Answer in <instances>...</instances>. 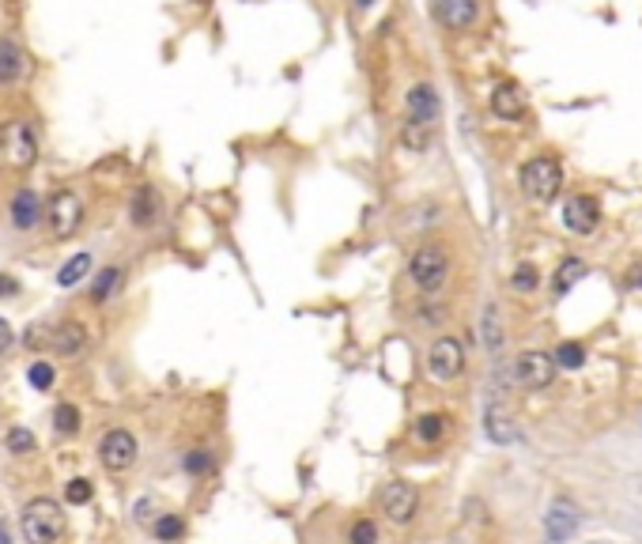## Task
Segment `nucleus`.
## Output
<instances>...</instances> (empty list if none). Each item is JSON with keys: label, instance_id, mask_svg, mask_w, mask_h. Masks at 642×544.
<instances>
[{"label": "nucleus", "instance_id": "f257e3e1", "mask_svg": "<svg viewBox=\"0 0 642 544\" xmlns=\"http://www.w3.org/2000/svg\"><path fill=\"white\" fill-rule=\"evenodd\" d=\"M19 526H23L27 544H57L61 541V533H65V510H61L57 499L38 495V499H31V503L23 507Z\"/></svg>", "mask_w": 642, "mask_h": 544}, {"label": "nucleus", "instance_id": "f03ea898", "mask_svg": "<svg viewBox=\"0 0 642 544\" xmlns=\"http://www.w3.org/2000/svg\"><path fill=\"white\" fill-rule=\"evenodd\" d=\"M518 182H522V193L529 201L548 204L556 201V193L563 189V167L552 155H533L522 170H518Z\"/></svg>", "mask_w": 642, "mask_h": 544}, {"label": "nucleus", "instance_id": "7ed1b4c3", "mask_svg": "<svg viewBox=\"0 0 642 544\" xmlns=\"http://www.w3.org/2000/svg\"><path fill=\"white\" fill-rule=\"evenodd\" d=\"M0 155H4V163L16 170H27L34 167V159H38V136H34V125L31 121H4V129H0Z\"/></svg>", "mask_w": 642, "mask_h": 544}, {"label": "nucleus", "instance_id": "20e7f679", "mask_svg": "<svg viewBox=\"0 0 642 544\" xmlns=\"http://www.w3.org/2000/svg\"><path fill=\"white\" fill-rule=\"evenodd\" d=\"M408 276H412V284L420 291H439L446 284V276H450V257H446L442 246L427 242L408 261Z\"/></svg>", "mask_w": 642, "mask_h": 544}, {"label": "nucleus", "instance_id": "39448f33", "mask_svg": "<svg viewBox=\"0 0 642 544\" xmlns=\"http://www.w3.org/2000/svg\"><path fill=\"white\" fill-rule=\"evenodd\" d=\"M378 507H382V514H386L389 522L405 526V522L416 518V510H420V492H416L412 484H405V480H393V484H386L382 495H378Z\"/></svg>", "mask_w": 642, "mask_h": 544}, {"label": "nucleus", "instance_id": "423d86ee", "mask_svg": "<svg viewBox=\"0 0 642 544\" xmlns=\"http://www.w3.org/2000/svg\"><path fill=\"white\" fill-rule=\"evenodd\" d=\"M46 216H50L53 238H72L84 223V201L72 189H61L50 201V208H46Z\"/></svg>", "mask_w": 642, "mask_h": 544}, {"label": "nucleus", "instance_id": "0eeeda50", "mask_svg": "<svg viewBox=\"0 0 642 544\" xmlns=\"http://www.w3.org/2000/svg\"><path fill=\"white\" fill-rule=\"evenodd\" d=\"M136 454H140V446H136V439L125 431V427H114V431H106V435H102L99 458L110 473H125V469H133Z\"/></svg>", "mask_w": 642, "mask_h": 544}, {"label": "nucleus", "instance_id": "6e6552de", "mask_svg": "<svg viewBox=\"0 0 642 544\" xmlns=\"http://www.w3.org/2000/svg\"><path fill=\"white\" fill-rule=\"evenodd\" d=\"M427 371L435 374L439 382H454L457 374L465 371V344H461L457 337H439L435 344H431Z\"/></svg>", "mask_w": 642, "mask_h": 544}, {"label": "nucleus", "instance_id": "1a4fd4ad", "mask_svg": "<svg viewBox=\"0 0 642 544\" xmlns=\"http://www.w3.org/2000/svg\"><path fill=\"white\" fill-rule=\"evenodd\" d=\"M514 378L525 390H548L552 378H556V359L548 352H522L514 359Z\"/></svg>", "mask_w": 642, "mask_h": 544}, {"label": "nucleus", "instance_id": "9d476101", "mask_svg": "<svg viewBox=\"0 0 642 544\" xmlns=\"http://www.w3.org/2000/svg\"><path fill=\"white\" fill-rule=\"evenodd\" d=\"M578 526H582V514H578V507L571 499H556V503L548 507V514H544V533H548L552 544L571 541L578 533Z\"/></svg>", "mask_w": 642, "mask_h": 544}, {"label": "nucleus", "instance_id": "9b49d317", "mask_svg": "<svg viewBox=\"0 0 642 544\" xmlns=\"http://www.w3.org/2000/svg\"><path fill=\"white\" fill-rule=\"evenodd\" d=\"M435 16L446 31H469L480 19V0H435Z\"/></svg>", "mask_w": 642, "mask_h": 544}, {"label": "nucleus", "instance_id": "f8f14e48", "mask_svg": "<svg viewBox=\"0 0 642 544\" xmlns=\"http://www.w3.org/2000/svg\"><path fill=\"white\" fill-rule=\"evenodd\" d=\"M563 223L575 231V235H590L593 227L601 223V204L593 201L590 193H578L563 204Z\"/></svg>", "mask_w": 642, "mask_h": 544}, {"label": "nucleus", "instance_id": "ddd939ff", "mask_svg": "<svg viewBox=\"0 0 642 544\" xmlns=\"http://www.w3.org/2000/svg\"><path fill=\"white\" fill-rule=\"evenodd\" d=\"M405 106H408V118L423 121V125H435V121L442 118V99H439V91H435L431 84L408 87Z\"/></svg>", "mask_w": 642, "mask_h": 544}, {"label": "nucleus", "instance_id": "4468645a", "mask_svg": "<svg viewBox=\"0 0 642 544\" xmlns=\"http://www.w3.org/2000/svg\"><path fill=\"white\" fill-rule=\"evenodd\" d=\"M27 76V53L16 38L0 34V87H12Z\"/></svg>", "mask_w": 642, "mask_h": 544}, {"label": "nucleus", "instance_id": "2eb2a0df", "mask_svg": "<svg viewBox=\"0 0 642 544\" xmlns=\"http://www.w3.org/2000/svg\"><path fill=\"white\" fill-rule=\"evenodd\" d=\"M42 216H46V204H42V197L34 189H19L16 197H12V223H16L19 231L38 227Z\"/></svg>", "mask_w": 642, "mask_h": 544}, {"label": "nucleus", "instance_id": "dca6fc26", "mask_svg": "<svg viewBox=\"0 0 642 544\" xmlns=\"http://www.w3.org/2000/svg\"><path fill=\"white\" fill-rule=\"evenodd\" d=\"M491 114L503 121L525 118V99H522V91H518V84H499L491 91Z\"/></svg>", "mask_w": 642, "mask_h": 544}, {"label": "nucleus", "instance_id": "f3484780", "mask_svg": "<svg viewBox=\"0 0 642 544\" xmlns=\"http://www.w3.org/2000/svg\"><path fill=\"white\" fill-rule=\"evenodd\" d=\"M50 344H53V352H61V356H76V352H84L87 329L80 322H61L50 333Z\"/></svg>", "mask_w": 642, "mask_h": 544}, {"label": "nucleus", "instance_id": "a211bd4d", "mask_svg": "<svg viewBox=\"0 0 642 544\" xmlns=\"http://www.w3.org/2000/svg\"><path fill=\"white\" fill-rule=\"evenodd\" d=\"M129 212H133L136 227H148V223L159 216V193H155L152 186H140L133 193V204H129Z\"/></svg>", "mask_w": 642, "mask_h": 544}, {"label": "nucleus", "instance_id": "6ab92c4d", "mask_svg": "<svg viewBox=\"0 0 642 544\" xmlns=\"http://www.w3.org/2000/svg\"><path fill=\"white\" fill-rule=\"evenodd\" d=\"M431 129H435V125H423V121L408 118L405 125H401L397 140H401V148H408V152H427V148H431Z\"/></svg>", "mask_w": 642, "mask_h": 544}, {"label": "nucleus", "instance_id": "aec40b11", "mask_svg": "<svg viewBox=\"0 0 642 544\" xmlns=\"http://www.w3.org/2000/svg\"><path fill=\"white\" fill-rule=\"evenodd\" d=\"M484 431H488L491 442H514V424H510V416L503 412L499 405H491L488 412H484Z\"/></svg>", "mask_w": 642, "mask_h": 544}, {"label": "nucleus", "instance_id": "412c9836", "mask_svg": "<svg viewBox=\"0 0 642 544\" xmlns=\"http://www.w3.org/2000/svg\"><path fill=\"white\" fill-rule=\"evenodd\" d=\"M582 276H586V261H578V257H567V261H563V265L556 269V280H552V288H556V295H567V291L575 288Z\"/></svg>", "mask_w": 642, "mask_h": 544}, {"label": "nucleus", "instance_id": "4be33fe9", "mask_svg": "<svg viewBox=\"0 0 642 544\" xmlns=\"http://www.w3.org/2000/svg\"><path fill=\"white\" fill-rule=\"evenodd\" d=\"M480 329H484V344H488V352H499V348H503V325H499V306L495 303L484 306Z\"/></svg>", "mask_w": 642, "mask_h": 544}, {"label": "nucleus", "instance_id": "5701e85b", "mask_svg": "<svg viewBox=\"0 0 642 544\" xmlns=\"http://www.w3.org/2000/svg\"><path fill=\"white\" fill-rule=\"evenodd\" d=\"M87 272H91V254H76L72 261H65V269L57 272V284L61 288H76Z\"/></svg>", "mask_w": 642, "mask_h": 544}, {"label": "nucleus", "instance_id": "b1692460", "mask_svg": "<svg viewBox=\"0 0 642 544\" xmlns=\"http://www.w3.org/2000/svg\"><path fill=\"white\" fill-rule=\"evenodd\" d=\"M556 367H567V371H578V367H582V363H586V348H582V344H578V340H563V344H559L556 348Z\"/></svg>", "mask_w": 642, "mask_h": 544}, {"label": "nucleus", "instance_id": "393cba45", "mask_svg": "<svg viewBox=\"0 0 642 544\" xmlns=\"http://www.w3.org/2000/svg\"><path fill=\"white\" fill-rule=\"evenodd\" d=\"M442 431H446V416H439V412H427L416 420V439L420 442H439Z\"/></svg>", "mask_w": 642, "mask_h": 544}, {"label": "nucleus", "instance_id": "a878e982", "mask_svg": "<svg viewBox=\"0 0 642 544\" xmlns=\"http://www.w3.org/2000/svg\"><path fill=\"white\" fill-rule=\"evenodd\" d=\"M118 280H121V269H118V265L102 269V272H99V280H95V288H91V303H106V299H110V291L118 288Z\"/></svg>", "mask_w": 642, "mask_h": 544}, {"label": "nucleus", "instance_id": "bb28decb", "mask_svg": "<svg viewBox=\"0 0 642 544\" xmlns=\"http://www.w3.org/2000/svg\"><path fill=\"white\" fill-rule=\"evenodd\" d=\"M53 427H57V435H76L80 431V412H76V405H57V412H53Z\"/></svg>", "mask_w": 642, "mask_h": 544}, {"label": "nucleus", "instance_id": "cd10ccee", "mask_svg": "<svg viewBox=\"0 0 642 544\" xmlns=\"http://www.w3.org/2000/svg\"><path fill=\"white\" fill-rule=\"evenodd\" d=\"M510 284H514V291L529 295V291L541 288V272H537V265H518V269H514V276H510Z\"/></svg>", "mask_w": 642, "mask_h": 544}, {"label": "nucleus", "instance_id": "c85d7f7f", "mask_svg": "<svg viewBox=\"0 0 642 544\" xmlns=\"http://www.w3.org/2000/svg\"><path fill=\"white\" fill-rule=\"evenodd\" d=\"M216 469V454L212 450H193V454H186V473L193 476H204Z\"/></svg>", "mask_w": 642, "mask_h": 544}, {"label": "nucleus", "instance_id": "c756f323", "mask_svg": "<svg viewBox=\"0 0 642 544\" xmlns=\"http://www.w3.org/2000/svg\"><path fill=\"white\" fill-rule=\"evenodd\" d=\"M182 533H186L182 518H174V514H163V518H155V537H159V541H178Z\"/></svg>", "mask_w": 642, "mask_h": 544}, {"label": "nucleus", "instance_id": "7c9ffc66", "mask_svg": "<svg viewBox=\"0 0 642 544\" xmlns=\"http://www.w3.org/2000/svg\"><path fill=\"white\" fill-rule=\"evenodd\" d=\"M34 446H38V442H34V431H27V427H12V431H8V450H12V454H34Z\"/></svg>", "mask_w": 642, "mask_h": 544}, {"label": "nucleus", "instance_id": "2f4dec72", "mask_svg": "<svg viewBox=\"0 0 642 544\" xmlns=\"http://www.w3.org/2000/svg\"><path fill=\"white\" fill-rule=\"evenodd\" d=\"M348 541L352 544H378V526H374L371 518H359L352 526V533H348Z\"/></svg>", "mask_w": 642, "mask_h": 544}, {"label": "nucleus", "instance_id": "473e14b6", "mask_svg": "<svg viewBox=\"0 0 642 544\" xmlns=\"http://www.w3.org/2000/svg\"><path fill=\"white\" fill-rule=\"evenodd\" d=\"M91 495H95V488L87 484L84 476H76V480H72V484L65 488V499H68V503H76V507H84V503H91Z\"/></svg>", "mask_w": 642, "mask_h": 544}, {"label": "nucleus", "instance_id": "72a5a7b5", "mask_svg": "<svg viewBox=\"0 0 642 544\" xmlns=\"http://www.w3.org/2000/svg\"><path fill=\"white\" fill-rule=\"evenodd\" d=\"M34 390H50L53 386V367L50 363H31V371H27Z\"/></svg>", "mask_w": 642, "mask_h": 544}, {"label": "nucleus", "instance_id": "f704fd0d", "mask_svg": "<svg viewBox=\"0 0 642 544\" xmlns=\"http://www.w3.org/2000/svg\"><path fill=\"white\" fill-rule=\"evenodd\" d=\"M8 348H12V325L0 318V356H4Z\"/></svg>", "mask_w": 642, "mask_h": 544}, {"label": "nucleus", "instance_id": "c9c22d12", "mask_svg": "<svg viewBox=\"0 0 642 544\" xmlns=\"http://www.w3.org/2000/svg\"><path fill=\"white\" fill-rule=\"evenodd\" d=\"M19 284L12 280V276H0V295H16Z\"/></svg>", "mask_w": 642, "mask_h": 544}, {"label": "nucleus", "instance_id": "e433bc0d", "mask_svg": "<svg viewBox=\"0 0 642 544\" xmlns=\"http://www.w3.org/2000/svg\"><path fill=\"white\" fill-rule=\"evenodd\" d=\"M148 514H152V503H148V499H144V503H140V507H136V518H140V522H148Z\"/></svg>", "mask_w": 642, "mask_h": 544}, {"label": "nucleus", "instance_id": "4c0bfd02", "mask_svg": "<svg viewBox=\"0 0 642 544\" xmlns=\"http://www.w3.org/2000/svg\"><path fill=\"white\" fill-rule=\"evenodd\" d=\"M0 544H12V537H8V529L0 526Z\"/></svg>", "mask_w": 642, "mask_h": 544}, {"label": "nucleus", "instance_id": "58836bf2", "mask_svg": "<svg viewBox=\"0 0 642 544\" xmlns=\"http://www.w3.org/2000/svg\"><path fill=\"white\" fill-rule=\"evenodd\" d=\"M355 4H359V8H367V4H374V0H355Z\"/></svg>", "mask_w": 642, "mask_h": 544}]
</instances>
